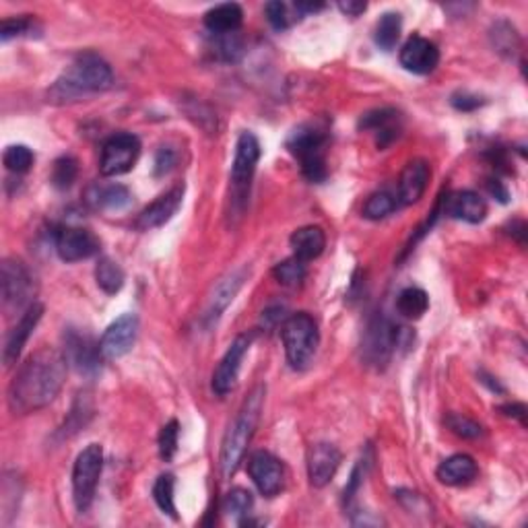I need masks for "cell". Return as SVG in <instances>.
Instances as JSON below:
<instances>
[{
	"mask_svg": "<svg viewBox=\"0 0 528 528\" xmlns=\"http://www.w3.org/2000/svg\"><path fill=\"white\" fill-rule=\"evenodd\" d=\"M102 469H104V448L99 446V443H89V446L76 456L73 466V497L75 506L81 514H85L95 500Z\"/></svg>",
	"mask_w": 528,
	"mask_h": 528,
	"instance_id": "cell-7",
	"label": "cell"
},
{
	"mask_svg": "<svg viewBox=\"0 0 528 528\" xmlns=\"http://www.w3.org/2000/svg\"><path fill=\"white\" fill-rule=\"evenodd\" d=\"M281 339L285 355L294 370H305L312 364L320 345L318 324L308 312H297L285 318L281 326Z\"/></svg>",
	"mask_w": 528,
	"mask_h": 528,
	"instance_id": "cell-5",
	"label": "cell"
},
{
	"mask_svg": "<svg viewBox=\"0 0 528 528\" xmlns=\"http://www.w3.org/2000/svg\"><path fill=\"white\" fill-rule=\"evenodd\" d=\"M396 209V198L388 193H374L364 204V217L370 221H380L393 215Z\"/></svg>",
	"mask_w": 528,
	"mask_h": 528,
	"instance_id": "cell-35",
	"label": "cell"
},
{
	"mask_svg": "<svg viewBox=\"0 0 528 528\" xmlns=\"http://www.w3.org/2000/svg\"><path fill=\"white\" fill-rule=\"evenodd\" d=\"M435 474H438L440 483L461 487L477 479L479 466L474 463V458L469 454H454L446 458V461L438 466Z\"/></svg>",
	"mask_w": 528,
	"mask_h": 528,
	"instance_id": "cell-22",
	"label": "cell"
},
{
	"mask_svg": "<svg viewBox=\"0 0 528 528\" xmlns=\"http://www.w3.org/2000/svg\"><path fill=\"white\" fill-rule=\"evenodd\" d=\"M136 334H139V318L134 314H125L105 328L102 341H99V354L105 362L125 357L133 349Z\"/></svg>",
	"mask_w": 528,
	"mask_h": 528,
	"instance_id": "cell-11",
	"label": "cell"
},
{
	"mask_svg": "<svg viewBox=\"0 0 528 528\" xmlns=\"http://www.w3.org/2000/svg\"><path fill=\"white\" fill-rule=\"evenodd\" d=\"M281 318H283V308H269L266 312H263V323L266 326H274V324H279L281 323Z\"/></svg>",
	"mask_w": 528,
	"mask_h": 528,
	"instance_id": "cell-48",
	"label": "cell"
},
{
	"mask_svg": "<svg viewBox=\"0 0 528 528\" xmlns=\"http://www.w3.org/2000/svg\"><path fill=\"white\" fill-rule=\"evenodd\" d=\"M65 357L76 372L85 376L99 372V359H104L99 354V343L95 345L91 336L73 331V328L65 334Z\"/></svg>",
	"mask_w": 528,
	"mask_h": 528,
	"instance_id": "cell-15",
	"label": "cell"
},
{
	"mask_svg": "<svg viewBox=\"0 0 528 528\" xmlns=\"http://www.w3.org/2000/svg\"><path fill=\"white\" fill-rule=\"evenodd\" d=\"M248 473L258 487V492L264 497H274L283 489V483H285V473H283L281 461L271 453H264V450H258V453L250 456Z\"/></svg>",
	"mask_w": 528,
	"mask_h": 528,
	"instance_id": "cell-14",
	"label": "cell"
},
{
	"mask_svg": "<svg viewBox=\"0 0 528 528\" xmlns=\"http://www.w3.org/2000/svg\"><path fill=\"white\" fill-rule=\"evenodd\" d=\"M326 144L328 134L326 130L305 125L294 130L292 136L287 139V149L292 155L300 162L302 174L310 182H324L328 175L326 167Z\"/></svg>",
	"mask_w": 528,
	"mask_h": 528,
	"instance_id": "cell-4",
	"label": "cell"
},
{
	"mask_svg": "<svg viewBox=\"0 0 528 528\" xmlns=\"http://www.w3.org/2000/svg\"><path fill=\"white\" fill-rule=\"evenodd\" d=\"M175 165V153L172 149H159L155 157V174L165 175L174 170Z\"/></svg>",
	"mask_w": 528,
	"mask_h": 528,
	"instance_id": "cell-44",
	"label": "cell"
},
{
	"mask_svg": "<svg viewBox=\"0 0 528 528\" xmlns=\"http://www.w3.org/2000/svg\"><path fill=\"white\" fill-rule=\"evenodd\" d=\"M141 157V141L133 133H118L110 136L102 147L99 157V172L105 178L128 174Z\"/></svg>",
	"mask_w": 528,
	"mask_h": 528,
	"instance_id": "cell-8",
	"label": "cell"
},
{
	"mask_svg": "<svg viewBox=\"0 0 528 528\" xmlns=\"http://www.w3.org/2000/svg\"><path fill=\"white\" fill-rule=\"evenodd\" d=\"M443 211L453 219L464 221V224H481L487 217V204L483 198L473 190H458L446 198Z\"/></svg>",
	"mask_w": 528,
	"mask_h": 528,
	"instance_id": "cell-21",
	"label": "cell"
},
{
	"mask_svg": "<svg viewBox=\"0 0 528 528\" xmlns=\"http://www.w3.org/2000/svg\"><path fill=\"white\" fill-rule=\"evenodd\" d=\"M339 9L347 15V17H359V15L365 13L367 5L359 3V0H347V3H339Z\"/></svg>",
	"mask_w": 528,
	"mask_h": 528,
	"instance_id": "cell-45",
	"label": "cell"
},
{
	"mask_svg": "<svg viewBox=\"0 0 528 528\" xmlns=\"http://www.w3.org/2000/svg\"><path fill=\"white\" fill-rule=\"evenodd\" d=\"M250 345H252V334H240L232 345H229L227 354L219 362L215 374H213V393L219 396H225L235 388L244 355L248 354Z\"/></svg>",
	"mask_w": 528,
	"mask_h": 528,
	"instance_id": "cell-12",
	"label": "cell"
},
{
	"mask_svg": "<svg viewBox=\"0 0 528 528\" xmlns=\"http://www.w3.org/2000/svg\"><path fill=\"white\" fill-rule=\"evenodd\" d=\"M260 159V143L252 133H242L235 143V157L232 165V186H234V203L242 206L246 204L250 193V184L254 178L256 165Z\"/></svg>",
	"mask_w": 528,
	"mask_h": 528,
	"instance_id": "cell-10",
	"label": "cell"
},
{
	"mask_svg": "<svg viewBox=\"0 0 528 528\" xmlns=\"http://www.w3.org/2000/svg\"><path fill=\"white\" fill-rule=\"evenodd\" d=\"M343 461L341 450L334 443H314L308 453V477L314 487H324L333 481Z\"/></svg>",
	"mask_w": 528,
	"mask_h": 528,
	"instance_id": "cell-17",
	"label": "cell"
},
{
	"mask_svg": "<svg viewBox=\"0 0 528 528\" xmlns=\"http://www.w3.org/2000/svg\"><path fill=\"white\" fill-rule=\"evenodd\" d=\"M125 271H122V266L118 263H114L112 258L104 256L97 260V266H95V281L97 285L104 289L108 295L118 294L122 287H125Z\"/></svg>",
	"mask_w": 528,
	"mask_h": 528,
	"instance_id": "cell-29",
	"label": "cell"
},
{
	"mask_svg": "<svg viewBox=\"0 0 528 528\" xmlns=\"http://www.w3.org/2000/svg\"><path fill=\"white\" fill-rule=\"evenodd\" d=\"M446 421V427L458 438H464V440H477L483 435V427H481L477 421H473L469 417L461 415V413H450V415L443 419Z\"/></svg>",
	"mask_w": 528,
	"mask_h": 528,
	"instance_id": "cell-38",
	"label": "cell"
},
{
	"mask_svg": "<svg viewBox=\"0 0 528 528\" xmlns=\"http://www.w3.org/2000/svg\"><path fill=\"white\" fill-rule=\"evenodd\" d=\"M453 105L461 112H473L483 105V99L471 94H454L453 95Z\"/></svg>",
	"mask_w": 528,
	"mask_h": 528,
	"instance_id": "cell-43",
	"label": "cell"
},
{
	"mask_svg": "<svg viewBox=\"0 0 528 528\" xmlns=\"http://www.w3.org/2000/svg\"><path fill=\"white\" fill-rule=\"evenodd\" d=\"M503 411V415H508V417H516L520 419L524 423V417H526V407L523 403H512V404H506V407H502Z\"/></svg>",
	"mask_w": 528,
	"mask_h": 528,
	"instance_id": "cell-46",
	"label": "cell"
},
{
	"mask_svg": "<svg viewBox=\"0 0 528 528\" xmlns=\"http://www.w3.org/2000/svg\"><path fill=\"white\" fill-rule=\"evenodd\" d=\"M174 487H175V481H174V474L165 473V474H159L155 485H153V500L159 506V510L164 512V514L172 516V518H178L175 514V502H174Z\"/></svg>",
	"mask_w": 528,
	"mask_h": 528,
	"instance_id": "cell-33",
	"label": "cell"
},
{
	"mask_svg": "<svg viewBox=\"0 0 528 528\" xmlns=\"http://www.w3.org/2000/svg\"><path fill=\"white\" fill-rule=\"evenodd\" d=\"M401 341V331L384 316H376L365 328L362 351L367 365L384 367Z\"/></svg>",
	"mask_w": 528,
	"mask_h": 528,
	"instance_id": "cell-9",
	"label": "cell"
},
{
	"mask_svg": "<svg viewBox=\"0 0 528 528\" xmlns=\"http://www.w3.org/2000/svg\"><path fill=\"white\" fill-rule=\"evenodd\" d=\"M432 170L425 159H413L399 178V203L401 204H415L423 198L427 184H430Z\"/></svg>",
	"mask_w": 528,
	"mask_h": 528,
	"instance_id": "cell-20",
	"label": "cell"
},
{
	"mask_svg": "<svg viewBox=\"0 0 528 528\" xmlns=\"http://www.w3.org/2000/svg\"><path fill=\"white\" fill-rule=\"evenodd\" d=\"M305 273H308V266H305L304 260L295 258V256L283 260V263H279L273 269L274 279H277L281 285H285V287L302 285V281L305 279Z\"/></svg>",
	"mask_w": 528,
	"mask_h": 528,
	"instance_id": "cell-32",
	"label": "cell"
},
{
	"mask_svg": "<svg viewBox=\"0 0 528 528\" xmlns=\"http://www.w3.org/2000/svg\"><path fill=\"white\" fill-rule=\"evenodd\" d=\"M242 52H244V42H242V37L237 35V32L217 35V55L219 58H224L225 63H235V60H240Z\"/></svg>",
	"mask_w": 528,
	"mask_h": 528,
	"instance_id": "cell-41",
	"label": "cell"
},
{
	"mask_svg": "<svg viewBox=\"0 0 528 528\" xmlns=\"http://www.w3.org/2000/svg\"><path fill=\"white\" fill-rule=\"evenodd\" d=\"M114 83V73L110 65L102 56L83 55L58 76V81L50 89V99L55 102H75L89 94L110 89Z\"/></svg>",
	"mask_w": 528,
	"mask_h": 528,
	"instance_id": "cell-2",
	"label": "cell"
},
{
	"mask_svg": "<svg viewBox=\"0 0 528 528\" xmlns=\"http://www.w3.org/2000/svg\"><path fill=\"white\" fill-rule=\"evenodd\" d=\"M244 277H246V273L237 271V273L227 274V277L219 283L217 289H215V294H213L211 302H209V308H206L204 320H209V323H213V320H217L221 316V312H224L227 305L234 302L235 294L240 292Z\"/></svg>",
	"mask_w": 528,
	"mask_h": 528,
	"instance_id": "cell-27",
	"label": "cell"
},
{
	"mask_svg": "<svg viewBox=\"0 0 528 528\" xmlns=\"http://www.w3.org/2000/svg\"><path fill=\"white\" fill-rule=\"evenodd\" d=\"M68 362L65 354L44 347L29 355L9 386V407L15 415L35 413L56 399L65 386Z\"/></svg>",
	"mask_w": 528,
	"mask_h": 528,
	"instance_id": "cell-1",
	"label": "cell"
},
{
	"mask_svg": "<svg viewBox=\"0 0 528 528\" xmlns=\"http://www.w3.org/2000/svg\"><path fill=\"white\" fill-rule=\"evenodd\" d=\"M87 203L102 211H125L133 203V194L122 184H95L87 190Z\"/></svg>",
	"mask_w": 528,
	"mask_h": 528,
	"instance_id": "cell-24",
	"label": "cell"
},
{
	"mask_svg": "<svg viewBox=\"0 0 528 528\" xmlns=\"http://www.w3.org/2000/svg\"><path fill=\"white\" fill-rule=\"evenodd\" d=\"M289 244H292V248H294V256L304 260V263L308 264L310 260L318 258L324 252L326 235L323 232V227L305 225V227L295 229L292 237H289Z\"/></svg>",
	"mask_w": 528,
	"mask_h": 528,
	"instance_id": "cell-25",
	"label": "cell"
},
{
	"mask_svg": "<svg viewBox=\"0 0 528 528\" xmlns=\"http://www.w3.org/2000/svg\"><path fill=\"white\" fill-rule=\"evenodd\" d=\"M184 201V184H178L172 190H167L165 194H162L157 201H153L149 206H144L143 213L136 219V227L143 229V232H149V229H157L165 225L170 221Z\"/></svg>",
	"mask_w": 528,
	"mask_h": 528,
	"instance_id": "cell-19",
	"label": "cell"
},
{
	"mask_svg": "<svg viewBox=\"0 0 528 528\" xmlns=\"http://www.w3.org/2000/svg\"><path fill=\"white\" fill-rule=\"evenodd\" d=\"M56 252L65 263H79L95 256L99 252V240L95 234L83 227H60L55 235Z\"/></svg>",
	"mask_w": 528,
	"mask_h": 528,
	"instance_id": "cell-13",
	"label": "cell"
},
{
	"mask_svg": "<svg viewBox=\"0 0 528 528\" xmlns=\"http://www.w3.org/2000/svg\"><path fill=\"white\" fill-rule=\"evenodd\" d=\"M35 162L34 151L27 144H11L3 155V164L13 174H27Z\"/></svg>",
	"mask_w": 528,
	"mask_h": 528,
	"instance_id": "cell-34",
	"label": "cell"
},
{
	"mask_svg": "<svg viewBox=\"0 0 528 528\" xmlns=\"http://www.w3.org/2000/svg\"><path fill=\"white\" fill-rule=\"evenodd\" d=\"M0 292H3V310L13 314H23L29 305L35 304V283L32 273L17 258H6L0 271Z\"/></svg>",
	"mask_w": 528,
	"mask_h": 528,
	"instance_id": "cell-6",
	"label": "cell"
},
{
	"mask_svg": "<svg viewBox=\"0 0 528 528\" xmlns=\"http://www.w3.org/2000/svg\"><path fill=\"white\" fill-rule=\"evenodd\" d=\"M242 21H244V11L237 3L217 5L204 13V25L211 34H215V35L237 32L242 25Z\"/></svg>",
	"mask_w": 528,
	"mask_h": 528,
	"instance_id": "cell-26",
	"label": "cell"
},
{
	"mask_svg": "<svg viewBox=\"0 0 528 528\" xmlns=\"http://www.w3.org/2000/svg\"><path fill=\"white\" fill-rule=\"evenodd\" d=\"M292 11H294V5L289 6L285 3H281V0H273V3L264 6L266 19H269L271 27L277 29V32H283V29H287L295 21Z\"/></svg>",
	"mask_w": 528,
	"mask_h": 528,
	"instance_id": "cell-40",
	"label": "cell"
},
{
	"mask_svg": "<svg viewBox=\"0 0 528 528\" xmlns=\"http://www.w3.org/2000/svg\"><path fill=\"white\" fill-rule=\"evenodd\" d=\"M401 65L413 75H430L440 65V50L421 35H411L401 48Z\"/></svg>",
	"mask_w": 528,
	"mask_h": 528,
	"instance_id": "cell-16",
	"label": "cell"
},
{
	"mask_svg": "<svg viewBox=\"0 0 528 528\" xmlns=\"http://www.w3.org/2000/svg\"><path fill=\"white\" fill-rule=\"evenodd\" d=\"M401 27H403V19L399 13H384L376 23V32H374V40H376L378 48L390 52L394 50L396 42L401 37Z\"/></svg>",
	"mask_w": 528,
	"mask_h": 528,
	"instance_id": "cell-30",
	"label": "cell"
},
{
	"mask_svg": "<svg viewBox=\"0 0 528 528\" xmlns=\"http://www.w3.org/2000/svg\"><path fill=\"white\" fill-rule=\"evenodd\" d=\"M430 308V295L419 287H407L403 289L396 297V310L403 318L407 320H419Z\"/></svg>",
	"mask_w": 528,
	"mask_h": 528,
	"instance_id": "cell-28",
	"label": "cell"
},
{
	"mask_svg": "<svg viewBox=\"0 0 528 528\" xmlns=\"http://www.w3.org/2000/svg\"><path fill=\"white\" fill-rule=\"evenodd\" d=\"M35 25L29 17H15V19H5L3 25H0V40L9 42L13 37L27 35Z\"/></svg>",
	"mask_w": 528,
	"mask_h": 528,
	"instance_id": "cell-42",
	"label": "cell"
},
{
	"mask_svg": "<svg viewBox=\"0 0 528 528\" xmlns=\"http://www.w3.org/2000/svg\"><path fill=\"white\" fill-rule=\"evenodd\" d=\"M252 506H254V497H252L248 489H244V487L232 489L224 502V510L235 520H242L244 516H246L252 510Z\"/></svg>",
	"mask_w": 528,
	"mask_h": 528,
	"instance_id": "cell-37",
	"label": "cell"
},
{
	"mask_svg": "<svg viewBox=\"0 0 528 528\" xmlns=\"http://www.w3.org/2000/svg\"><path fill=\"white\" fill-rule=\"evenodd\" d=\"M178 438H180V425L178 421L172 419L162 427L159 432V456L164 458L165 463H170L172 458L178 453Z\"/></svg>",
	"mask_w": 528,
	"mask_h": 528,
	"instance_id": "cell-39",
	"label": "cell"
},
{
	"mask_svg": "<svg viewBox=\"0 0 528 528\" xmlns=\"http://www.w3.org/2000/svg\"><path fill=\"white\" fill-rule=\"evenodd\" d=\"M76 175H79V164H76V159L71 155H65L55 162V167H52V175L50 180L55 184V188L58 190H66L71 188Z\"/></svg>",
	"mask_w": 528,
	"mask_h": 528,
	"instance_id": "cell-36",
	"label": "cell"
},
{
	"mask_svg": "<svg viewBox=\"0 0 528 528\" xmlns=\"http://www.w3.org/2000/svg\"><path fill=\"white\" fill-rule=\"evenodd\" d=\"M492 42L495 52H500L506 58H514L520 48V37L508 21H500L492 27Z\"/></svg>",
	"mask_w": 528,
	"mask_h": 528,
	"instance_id": "cell-31",
	"label": "cell"
},
{
	"mask_svg": "<svg viewBox=\"0 0 528 528\" xmlns=\"http://www.w3.org/2000/svg\"><path fill=\"white\" fill-rule=\"evenodd\" d=\"M263 403H264V386H256L250 393L248 399L244 401L242 409L237 411L235 419L232 421V425H229V430L225 432L224 443H221V454H219L221 474H224L225 479L234 477L237 466H240V463L244 461L248 443L256 432L260 413H263Z\"/></svg>",
	"mask_w": 528,
	"mask_h": 528,
	"instance_id": "cell-3",
	"label": "cell"
},
{
	"mask_svg": "<svg viewBox=\"0 0 528 528\" xmlns=\"http://www.w3.org/2000/svg\"><path fill=\"white\" fill-rule=\"evenodd\" d=\"M44 316V305L42 304H32L29 308L21 314L19 323L15 324L13 331L9 333L5 341V349H3V362L9 367L13 364H17V359L21 355L23 347L29 341V336L35 331V326L40 324V320Z\"/></svg>",
	"mask_w": 528,
	"mask_h": 528,
	"instance_id": "cell-18",
	"label": "cell"
},
{
	"mask_svg": "<svg viewBox=\"0 0 528 528\" xmlns=\"http://www.w3.org/2000/svg\"><path fill=\"white\" fill-rule=\"evenodd\" d=\"M359 128L372 130L378 136V147L384 149L386 144L393 143L399 136V112L393 108H382L367 112L359 122Z\"/></svg>",
	"mask_w": 528,
	"mask_h": 528,
	"instance_id": "cell-23",
	"label": "cell"
},
{
	"mask_svg": "<svg viewBox=\"0 0 528 528\" xmlns=\"http://www.w3.org/2000/svg\"><path fill=\"white\" fill-rule=\"evenodd\" d=\"M487 188H489V193H492L497 198V201H500V203H508V190L502 186V182L487 180Z\"/></svg>",
	"mask_w": 528,
	"mask_h": 528,
	"instance_id": "cell-47",
	"label": "cell"
}]
</instances>
